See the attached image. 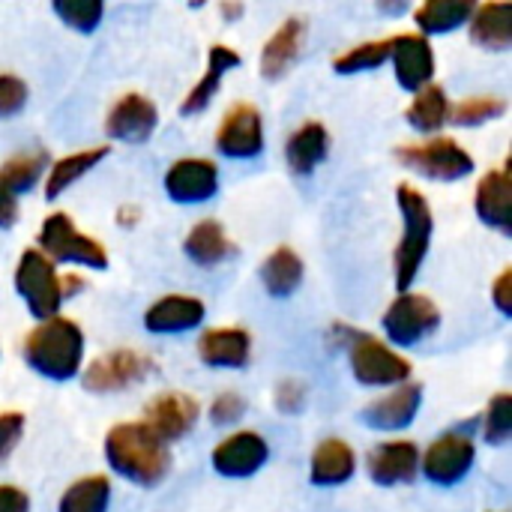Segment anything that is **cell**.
<instances>
[{
	"instance_id": "1",
	"label": "cell",
	"mask_w": 512,
	"mask_h": 512,
	"mask_svg": "<svg viewBox=\"0 0 512 512\" xmlns=\"http://www.w3.org/2000/svg\"><path fill=\"white\" fill-rule=\"evenodd\" d=\"M105 459L114 474L135 486H156L171 468L168 444H162L141 420L117 423L105 435Z\"/></svg>"
},
{
	"instance_id": "2",
	"label": "cell",
	"mask_w": 512,
	"mask_h": 512,
	"mask_svg": "<svg viewBox=\"0 0 512 512\" xmlns=\"http://www.w3.org/2000/svg\"><path fill=\"white\" fill-rule=\"evenodd\" d=\"M24 360L27 366L48 381H72L81 372L84 360V333L75 321L57 315L42 321L36 330L24 336Z\"/></svg>"
},
{
	"instance_id": "3",
	"label": "cell",
	"mask_w": 512,
	"mask_h": 512,
	"mask_svg": "<svg viewBox=\"0 0 512 512\" xmlns=\"http://www.w3.org/2000/svg\"><path fill=\"white\" fill-rule=\"evenodd\" d=\"M396 201L402 210V240L396 246L393 267H396V288L405 294L411 288V282L417 279L423 261H426L432 231H435V216H432V207L423 198V192H417L408 183L399 186Z\"/></svg>"
},
{
	"instance_id": "4",
	"label": "cell",
	"mask_w": 512,
	"mask_h": 512,
	"mask_svg": "<svg viewBox=\"0 0 512 512\" xmlns=\"http://www.w3.org/2000/svg\"><path fill=\"white\" fill-rule=\"evenodd\" d=\"M81 288L78 276H60L57 267L39 252V249H24L15 267V291L27 303L30 315L39 321L57 318L63 300Z\"/></svg>"
},
{
	"instance_id": "5",
	"label": "cell",
	"mask_w": 512,
	"mask_h": 512,
	"mask_svg": "<svg viewBox=\"0 0 512 512\" xmlns=\"http://www.w3.org/2000/svg\"><path fill=\"white\" fill-rule=\"evenodd\" d=\"M39 252L54 264V261H69L81 264L90 270H105L108 267V252L102 243H96L90 234H81L66 213H51L45 216L39 228Z\"/></svg>"
},
{
	"instance_id": "6",
	"label": "cell",
	"mask_w": 512,
	"mask_h": 512,
	"mask_svg": "<svg viewBox=\"0 0 512 512\" xmlns=\"http://www.w3.org/2000/svg\"><path fill=\"white\" fill-rule=\"evenodd\" d=\"M396 159L429 177V180H441V183H450V180H462L474 171V156L453 138H432V141H423V144H402L396 150Z\"/></svg>"
},
{
	"instance_id": "7",
	"label": "cell",
	"mask_w": 512,
	"mask_h": 512,
	"mask_svg": "<svg viewBox=\"0 0 512 512\" xmlns=\"http://www.w3.org/2000/svg\"><path fill=\"white\" fill-rule=\"evenodd\" d=\"M351 372L363 387H393L411 378V363L369 333H354L348 348Z\"/></svg>"
},
{
	"instance_id": "8",
	"label": "cell",
	"mask_w": 512,
	"mask_h": 512,
	"mask_svg": "<svg viewBox=\"0 0 512 512\" xmlns=\"http://www.w3.org/2000/svg\"><path fill=\"white\" fill-rule=\"evenodd\" d=\"M441 324V309L426 294H399L384 312V333L393 345H417Z\"/></svg>"
},
{
	"instance_id": "9",
	"label": "cell",
	"mask_w": 512,
	"mask_h": 512,
	"mask_svg": "<svg viewBox=\"0 0 512 512\" xmlns=\"http://www.w3.org/2000/svg\"><path fill=\"white\" fill-rule=\"evenodd\" d=\"M474 459H477L474 441L468 435L447 432L435 438L426 453H420V471L435 486H456L459 480L468 477V471L474 468Z\"/></svg>"
},
{
	"instance_id": "10",
	"label": "cell",
	"mask_w": 512,
	"mask_h": 512,
	"mask_svg": "<svg viewBox=\"0 0 512 512\" xmlns=\"http://www.w3.org/2000/svg\"><path fill=\"white\" fill-rule=\"evenodd\" d=\"M153 369L156 366H153V360L147 354L120 348V351H111V354L93 360L84 369L81 384L87 390H93V393H117V390H126V387L144 381Z\"/></svg>"
},
{
	"instance_id": "11",
	"label": "cell",
	"mask_w": 512,
	"mask_h": 512,
	"mask_svg": "<svg viewBox=\"0 0 512 512\" xmlns=\"http://www.w3.org/2000/svg\"><path fill=\"white\" fill-rule=\"evenodd\" d=\"M216 150L228 159H252L264 150V123L252 102H237L225 111L216 129Z\"/></svg>"
},
{
	"instance_id": "12",
	"label": "cell",
	"mask_w": 512,
	"mask_h": 512,
	"mask_svg": "<svg viewBox=\"0 0 512 512\" xmlns=\"http://www.w3.org/2000/svg\"><path fill=\"white\" fill-rule=\"evenodd\" d=\"M201 414V405L186 396V393H177V390H168V393H159L156 399L147 402L144 408V426L162 441V444H171L177 438H183L186 432H192L195 420Z\"/></svg>"
},
{
	"instance_id": "13",
	"label": "cell",
	"mask_w": 512,
	"mask_h": 512,
	"mask_svg": "<svg viewBox=\"0 0 512 512\" xmlns=\"http://www.w3.org/2000/svg\"><path fill=\"white\" fill-rule=\"evenodd\" d=\"M267 456H270V447L258 432H234L216 444L210 462L219 477L246 480L267 465Z\"/></svg>"
},
{
	"instance_id": "14",
	"label": "cell",
	"mask_w": 512,
	"mask_h": 512,
	"mask_svg": "<svg viewBox=\"0 0 512 512\" xmlns=\"http://www.w3.org/2000/svg\"><path fill=\"white\" fill-rule=\"evenodd\" d=\"M219 189V168L210 159H177L165 174V192L177 204H201L210 201Z\"/></svg>"
},
{
	"instance_id": "15",
	"label": "cell",
	"mask_w": 512,
	"mask_h": 512,
	"mask_svg": "<svg viewBox=\"0 0 512 512\" xmlns=\"http://www.w3.org/2000/svg\"><path fill=\"white\" fill-rule=\"evenodd\" d=\"M390 57L396 66V78L405 90L417 93L432 84L435 75V51L423 33H399L390 36Z\"/></svg>"
},
{
	"instance_id": "16",
	"label": "cell",
	"mask_w": 512,
	"mask_h": 512,
	"mask_svg": "<svg viewBox=\"0 0 512 512\" xmlns=\"http://www.w3.org/2000/svg\"><path fill=\"white\" fill-rule=\"evenodd\" d=\"M156 123H159V108L144 93H126L111 105L105 117V132L114 141L141 144L153 135Z\"/></svg>"
},
{
	"instance_id": "17",
	"label": "cell",
	"mask_w": 512,
	"mask_h": 512,
	"mask_svg": "<svg viewBox=\"0 0 512 512\" xmlns=\"http://www.w3.org/2000/svg\"><path fill=\"white\" fill-rule=\"evenodd\" d=\"M366 471L375 486H405L417 480L420 450L411 441H384L366 456Z\"/></svg>"
},
{
	"instance_id": "18",
	"label": "cell",
	"mask_w": 512,
	"mask_h": 512,
	"mask_svg": "<svg viewBox=\"0 0 512 512\" xmlns=\"http://www.w3.org/2000/svg\"><path fill=\"white\" fill-rule=\"evenodd\" d=\"M420 405H423V384L405 381V384H399L393 393H387V396H381L378 402H372V405L363 411V420H366L372 429L399 432V429H408V426L417 420Z\"/></svg>"
},
{
	"instance_id": "19",
	"label": "cell",
	"mask_w": 512,
	"mask_h": 512,
	"mask_svg": "<svg viewBox=\"0 0 512 512\" xmlns=\"http://www.w3.org/2000/svg\"><path fill=\"white\" fill-rule=\"evenodd\" d=\"M474 207L483 225L510 234L512 231V180L507 168H492L480 177Z\"/></svg>"
},
{
	"instance_id": "20",
	"label": "cell",
	"mask_w": 512,
	"mask_h": 512,
	"mask_svg": "<svg viewBox=\"0 0 512 512\" xmlns=\"http://www.w3.org/2000/svg\"><path fill=\"white\" fill-rule=\"evenodd\" d=\"M204 303L198 297H186V294H168L162 300H156L153 306H147L144 312V327L150 333H186L201 327L204 321Z\"/></svg>"
},
{
	"instance_id": "21",
	"label": "cell",
	"mask_w": 512,
	"mask_h": 512,
	"mask_svg": "<svg viewBox=\"0 0 512 512\" xmlns=\"http://www.w3.org/2000/svg\"><path fill=\"white\" fill-rule=\"evenodd\" d=\"M252 354V336L240 327H213L198 339V357L213 369H243Z\"/></svg>"
},
{
	"instance_id": "22",
	"label": "cell",
	"mask_w": 512,
	"mask_h": 512,
	"mask_svg": "<svg viewBox=\"0 0 512 512\" xmlns=\"http://www.w3.org/2000/svg\"><path fill=\"white\" fill-rule=\"evenodd\" d=\"M303 39H306V18H300V15L285 18L279 24V30L261 48V75L270 81L282 78L291 69V63L297 60Z\"/></svg>"
},
{
	"instance_id": "23",
	"label": "cell",
	"mask_w": 512,
	"mask_h": 512,
	"mask_svg": "<svg viewBox=\"0 0 512 512\" xmlns=\"http://www.w3.org/2000/svg\"><path fill=\"white\" fill-rule=\"evenodd\" d=\"M327 150H330V132L324 123L318 120H309L303 123L300 129H294L288 135V144H285V159H288V168L300 177L312 174L324 159H327Z\"/></svg>"
},
{
	"instance_id": "24",
	"label": "cell",
	"mask_w": 512,
	"mask_h": 512,
	"mask_svg": "<svg viewBox=\"0 0 512 512\" xmlns=\"http://www.w3.org/2000/svg\"><path fill=\"white\" fill-rule=\"evenodd\" d=\"M240 63H243V57H240L231 45H210V51H207V72H204L201 81L186 93L180 111H183V114H198V111H204V108L210 105V99L216 96L222 78H225L231 69H237Z\"/></svg>"
},
{
	"instance_id": "25",
	"label": "cell",
	"mask_w": 512,
	"mask_h": 512,
	"mask_svg": "<svg viewBox=\"0 0 512 512\" xmlns=\"http://www.w3.org/2000/svg\"><path fill=\"white\" fill-rule=\"evenodd\" d=\"M354 471H357V456L351 444L339 438H327L312 450L309 474L315 486H342L354 477Z\"/></svg>"
},
{
	"instance_id": "26",
	"label": "cell",
	"mask_w": 512,
	"mask_h": 512,
	"mask_svg": "<svg viewBox=\"0 0 512 512\" xmlns=\"http://www.w3.org/2000/svg\"><path fill=\"white\" fill-rule=\"evenodd\" d=\"M471 39L489 51H507L512 45L510 3H483L471 12Z\"/></svg>"
},
{
	"instance_id": "27",
	"label": "cell",
	"mask_w": 512,
	"mask_h": 512,
	"mask_svg": "<svg viewBox=\"0 0 512 512\" xmlns=\"http://www.w3.org/2000/svg\"><path fill=\"white\" fill-rule=\"evenodd\" d=\"M183 249H186V255H189L195 264H201V267H216V264H222L225 258L234 255V243L228 240L225 228H222L216 219H201V222H195L192 231H189L186 240H183Z\"/></svg>"
},
{
	"instance_id": "28",
	"label": "cell",
	"mask_w": 512,
	"mask_h": 512,
	"mask_svg": "<svg viewBox=\"0 0 512 512\" xmlns=\"http://www.w3.org/2000/svg\"><path fill=\"white\" fill-rule=\"evenodd\" d=\"M108 153H111V147L108 144H99V147H87V150L69 153V156L57 159L54 165H48V171H45V198L54 201L57 195H63L78 177H84L87 171H93Z\"/></svg>"
},
{
	"instance_id": "29",
	"label": "cell",
	"mask_w": 512,
	"mask_h": 512,
	"mask_svg": "<svg viewBox=\"0 0 512 512\" xmlns=\"http://www.w3.org/2000/svg\"><path fill=\"white\" fill-rule=\"evenodd\" d=\"M261 282H264L267 294L291 297L303 282V258L288 246L273 249L261 264Z\"/></svg>"
},
{
	"instance_id": "30",
	"label": "cell",
	"mask_w": 512,
	"mask_h": 512,
	"mask_svg": "<svg viewBox=\"0 0 512 512\" xmlns=\"http://www.w3.org/2000/svg\"><path fill=\"white\" fill-rule=\"evenodd\" d=\"M471 12H474L471 0H429L414 9V21L423 30V36L426 33H453L471 21Z\"/></svg>"
},
{
	"instance_id": "31",
	"label": "cell",
	"mask_w": 512,
	"mask_h": 512,
	"mask_svg": "<svg viewBox=\"0 0 512 512\" xmlns=\"http://www.w3.org/2000/svg\"><path fill=\"white\" fill-rule=\"evenodd\" d=\"M405 120L420 132H438L444 123H450V99L441 84H426L414 93Z\"/></svg>"
},
{
	"instance_id": "32",
	"label": "cell",
	"mask_w": 512,
	"mask_h": 512,
	"mask_svg": "<svg viewBox=\"0 0 512 512\" xmlns=\"http://www.w3.org/2000/svg\"><path fill=\"white\" fill-rule=\"evenodd\" d=\"M108 501H111V483H108V477L93 474V477L75 480L63 492V498L57 504V512H108Z\"/></svg>"
},
{
	"instance_id": "33",
	"label": "cell",
	"mask_w": 512,
	"mask_h": 512,
	"mask_svg": "<svg viewBox=\"0 0 512 512\" xmlns=\"http://www.w3.org/2000/svg\"><path fill=\"white\" fill-rule=\"evenodd\" d=\"M45 162H48L45 150L15 153V156H9V159L0 165V183H3L15 198H18V195L30 192V189L39 183V177L48 171V168H45Z\"/></svg>"
},
{
	"instance_id": "34",
	"label": "cell",
	"mask_w": 512,
	"mask_h": 512,
	"mask_svg": "<svg viewBox=\"0 0 512 512\" xmlns=\"http://www.w3.org/2000/svg\"><path fill=\"white\" fill-rule=\"evenodd\" d=\"M390 39H372V42H360L348 51H342L339 57H333V69L339 75H357V72H369L378 69L390 60Z\"/></svg>"
},
{
	"instance_id": "35",
	"label": "cell",
	"mask_w": 512,
	"mask_h": 512,
	"mask_svg": "<svg viewBox=\"0 0 512 512\" xmlns=\"http://www.w3.org/2000/svg\"><path fill=\"white\" fill-rule=\"evenodd\" d=\"M507 111V102L501 96H471L459 105H450V123L456 126H483L489 120H498Z\"/></svg>"
},
{
	"instance_id": "36",
	"label": "cell",
	"mask_w": 512,
	"mask_h": 512,
	"mask_svg": "<svg viewBox=\"0 0 512 512\" xmlns=\"http://www.w3.org/2000/svg\"><path fill=\"white\" fill-rule=\"evenodd\" d=\"M54 15L78 33H93L105 15V6L99 0H57L54 3Z\"/></svg>"
},
{
	"instance_id": "37",
	"label": "cell",
	"mask_w": 512,
	"mask_h": 512,
	"mask_svg": "<svg viewBox=\"0 0 512 512\" xmlns=\"http://www.w3.org/2000/svg\"><path fill=\"white\" fill-rule=\"evenodd\" d=\"M512 435V396L510 393H498L492 396L489 408H486V420H483V438L492 447L507 444Z\"/></svg>"
},
{
	"instance_id": "38",
	"label": "cell",
	"mask_w": 512,
	"mask_h": 512,
	"mask_svg": "<svg viewBox=\"0 0 512 512\" xmlns=\"http://www.w3.org/2000/svg\"><path fill=\"white\" fill-rule=\"evenodd\" d=\"M27 84L12 75V72H0V120L3 117H15L24 111L27 105Z\"/></svg>"
},
{
	"instance_id": "39",
	"label": "cell",
	"mask_w": 512,
	"mask_h": 512,
	"mask_svg": "<svg viewBox=\"0 0 512 512\" xmlns=\"http://www.w3.org/2000/svg\"><path fill=\"white\" fill-rule=\"evenodd\" d=\"M21 435H24V417L18 411L0 414V465L15 453V447L21 444Z\"/></svg>"
},
{
	"instance_id": "40",
	"label": "cell",
	"mask_w": 512,
	"mask_h": 512,
	"mask_svg": "<svg viewBox=\"0 0 512 512\" xmlns=\"http://www.w3.org/2000/svg\"><path fill=\"white\" fill-rule=\"evenodd\" d=\"M243 414H246V402H243L237 393H222V396H216L213 405H210V420H213L216 426H231V423H237Z\"/></svg>"
},
{
	"instance_id": "41",
	"label": "cell",
	"mask_w": 512,
	"mask_h": 512,
	"mask_svg": "<svg viewBox=\"0 0 512 512\" xmlns=\"http://www.w3.org/2000/svg\"><path fill=\"white\" fill-rule=\"evenodd\" d=\"M276 405H279V411H285V414H294V411H300L303 408V402H306V387L300 384V381H282L279 387H276Z\"/></svg>"
},
{
	"instance_id": "42",
	"label": "cell",
	"mask_w": 512,
	"mask_h": 512,
	"mask_svg": "<svg viewBox=\"0 0 512 512\" xmlns=\"http://www.w3.org/2000/svg\"><path fill=\"white\" fill-rule=\"evenodd\" d=\"M492 300L495 306L501 309V315H512V270L507 267L498 279H495V288H492Z\"/></svg>"
},
{
	"instance_id": "43",
	"label": "cell",
	"mask_w": 512,
	"mask_h": 512,
	"mask_svg": "<svg viewBox=\"0 0 512 512\" xmlns=\"http://www.w3.org/2000/svg\"><path fill=\"white\" fill-rule=\"evenodd\" d=\"M0 512H30V498L18 486H0Z\"/></svg>"
},
{
	"instance_id": "44",
	"label": "cell",
	"mask_w": 512,
	"mask_h": 512,
	"mask_svg": "<svg viewBox=\"0 0 512 512\" xmlns=\"http://www.w3.org/2000/svg\"><path fill=\"white\" fill-rule=\"evenodd\" d=\"M18 222V198L0 183V228H12Z\"/></svg>"
},
{
	"instance_id": "45",
	"label": "cell",
	"mask_w": 512,
	"mask_h": 512,
	"mask_svg": "<svg viewBox=\"0 0 512 512\" xmlns=\"http://www.w3.org/2000/svg\"><path fill=\"white\" fill-rule=\"evenodd\" d=\"M240 12H243V6H237V3H225V6H222V15H225V18H237Z\"/></svg>"
}]
</instances>
